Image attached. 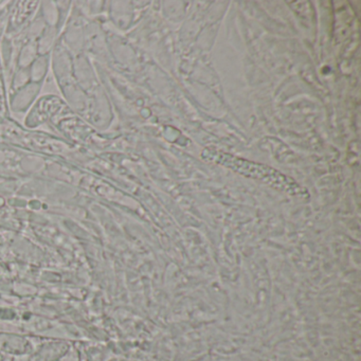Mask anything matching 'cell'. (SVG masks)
Here are the masks:
<instances>
[{
  "label": "cell",
  "mask_w": 361,
  "mask_h": 361,
  "mask_svg": "<svg viewBox=\"0 0 361 361\" xmlns=\"http://www.w3.org/2000/svg\"><path fill=\"white\" fill-rule=\"evenodd\" d=\"M202 157L208 161L216 162V164H224L228 168L233 169L236 172L244 173V174L250 175L252 177H257L259 179H266L269 183H276V185H286V177L283 176L280 173L268 166H261V164H253V162L246 161V160L238 159L233 156L228 154L221 153L212 149H206L202 152Z\"/></svg>",
  "instance_id": "obj_1"
},
{
  "label": "cell",
  "mask_w": 361,
  "mask_h": 361,
  "mask_svg": "<svg viewBox=\"0 0 361 361\" xmlns=\"http://www.w3.org/2000/svg\"><path fill=\"white\" fill-rule=\"evenodd\" d=\"M8 117L7 100H6L5 84H4L3 69L0 65V123Z\"/></svg>",
  "instance_id": "obj_2"
},
{
  "label": "cell",
  "mask_w": 361,
  "mask_h": 361,
  "mask_svg": "<svg viewBox=\"0 0 361 361\" xmlns=\"http://www.w3.org/2000/svg\"><path fill=\"white\" fill-rule=\"evenodd\" d=\"M1 25H3V20H0V28H1Z\"/></svg>",
  "instance_id": "obj_3"
}]
</instances>
